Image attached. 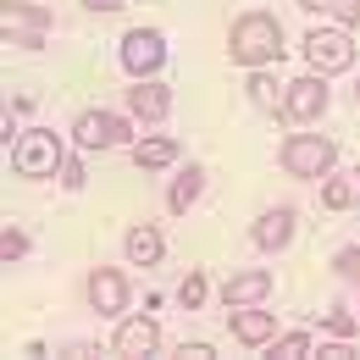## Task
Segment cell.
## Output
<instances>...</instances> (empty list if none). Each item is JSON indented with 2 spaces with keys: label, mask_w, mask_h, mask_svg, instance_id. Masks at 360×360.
I'll use <instances>...</instances> for the list:
<instances>
[{
  "label": "cell",
  "mask_w": 360,
  "mask_h": 360,
  "mask_svg": "<svg viewBox=\"0 0 360 360\" xmlns=\"http://www.w3.org/2000/svg\"><path fill=\"white\" fill-rule=\"evenodd\" d=\"M134 161L144 167V172H161V167H172V161H178V139H167V134L139 139V144H134Z\"/></svg>",
  "instance_id": "17"
},
{
  "label": "cell",
  "mask_w": 360,
  "mask_h": 360,
  "mask_svg": "<svg viewBox=\"0 0 360 360\" xmlns=\"http://www.w3.org/2000/svg\"><path fill=\"white\" fill-rule=\"evenodd\" d=\"M178 300H183V311H200V305H205V277H200V271H188V277H183Z\"/></svg>",
  "instance_id": "21"
},
{
  "label": "cell",
  "mask_w": 360,
  "mask_h": 360,
  "mask_svg": "<svg viewBox=\"0 0 360 360\" xmlns=\"http://www.w3.org/2000/svg\"><path fill=\"white\" fill-rule=\"evenodd\" d=\"M261 250H283L288 238H294V205H277V211H261V222L250 233Z\"/></svg>",
  "instance_id": "15"
},
{
  "label": "cell",
  "mask_w": 360,
  "mask_h": 360,
  "mask_svg": "<svg viewBox=\"0 0 360 360\" xmlns=\"http://www.w3.org/2000/svg\"><path fill=\"white\" fill-rule=\"evenodd\" d=\"M161 61H167V39H161L155 28H134V34L122 39V67H128L134 78H155Z\"/></svg>",
  "instance_id": "7"
},
{
  "label": "cell",
  "mask_w": 360,
  "mask_h": 360,
  "mask_svg": "<svg viewBox=\"0 0 360 360\" xmlns=\"http://www.w3.org/2000/svg\"><path fill=\"white\" fill-rule=\"evenodd\" d=\"M349 355H355L349 344H321V360H349Z\"/></svg>",
  "instance_id": "27"
},
{
  "label": "cell",
  "mask_w": 360,
  "mask_h": 360,
  "mask_svg": "<svg viewBox=\"0 0 360 360\" xmlns=\"http://www.w3.org/2000/svg\"><path fill=\"white\" fill-rule=\"evenodd\" d=\"M327 327H333L338 338H349V333H355V316L349 311H327Z\"/></svg>",
  "instance_id": "25"
},
{
  "label": "cell",
  "mask_w": 360,
  "mask_h": 360,
  "mask_svg": "<svg viewBox=\"0 0 360 360\" xmlns=\"http://www.w3.org/2000/svg\"><path fill=\"white\" fill-rule=\"evenodd\" d=\"M178 355H188V360H211V344H183Z\"/></svg>",
  "instance_id": "28"
},
{
  "label": "cell",
  "mask_w": 360,
  "mask_h": 360,
  "mask_svg": "<svg viewBox=\"0 0 360 360\" xmlns=\"http://www.w3.org/2000/svg\"><path fill=\"white\" fill-rule=\"evenodd\" d=\"M67 167V150H61V139L45 134V128H34V134H22L11 144V172L17 178H56Z\"/></svg>",
  "instance_id": "3"
},
{
  "label": "cell",
  "mask_w": 360,
  "mask_h": 360,
  "mask_svg": "<svg viewBox=\"0 0 360 360\" xmlns=\"http://www.w3.org/2000/svg\"><path fill=\"white\" fill-rule=\"evenodd\" d=\"M122 250H128V261H134V266H155V261H161V250H167V238H161L150 222H139V227H128Z\"/></svg>",
  "instance_id": "16"
},
{
  "label": "cell",
  "mask_w": 360,
  "mask_h": 360,
  "mask_svg": "<svg viewBox=\"0 0 360 360\" xmlns=\"http://www.w3.org/2000/svg\"><path fill=\"white\" fill-rule=\"evenodd\" d=\"M271 355H277V360H300V355H311V333H283V338L271 344Z\"/></svg>",
  "instance_id": "20"
},
{
  "label": "cell",
  "mask_w": 360,
  "mask_h": 360,
  "mask_svg": "<svg viewBox=\"0 0 360 360\" xmlns=\"http://www.w3.org/2000/svg\"><path fill=\"white\" fill-rule=\"evenodd\" d=\"M0 22H6V39H11V45L39 50L45 45V28H50V11L45 6H28V0H6Z\"/></svg>",
  "instance_id": "5"
},
{
  "label": "cell",
  "mask_w": 360,
  "mask_h": 360,
  "mask_svg": "<svg viewBox=\"0 0 360 360\" xmlns=\"http://www.w3.org/2000/svg\"><path fill=\"white\" fill-rule=\"evenodd\" d=\"M300 6L333 17V22H344V28H360V0H300Z\"/></svg>",
  "instance_id": "19"
},
{
  "label": "cell",
  "mask_w": 360,
  "mask_h": 360,
  "mask_svg": "<svg viewBox=\"0 0 360 360\" xmlns=\"http://www.w3.org/2000/svg\"><path fill=\"white\" fill-rule=\"evenodd\" d=\"M355 94H360V89H355Z\"/></svg>",
  "instance_id": "30"
},
{
  "label": "cell",
  "mask_w": 360,
  "mask_h": 360,
  "mask_svg": "<svg viewBox=\"0 0 360 360\" xmlns=\"http://www.w3.org/2000/svg\"><path fill=\"white\" fill-rule=\"evenodd\" d=\"M250 100H255V105H277V84H271L266 72H255V78H250Z\"/></svg>",
  "instance_id": "23"
},
{
  "label": "cell",
  "mask_w": 360,
  "mask_h": 360,
  "mask_svg": "<svg viewBox=\"0 0 360 360\" xmlns=\"http://www.w3.org/2000/svg\"><path fill=\"white\" fill-rule=\"evenodd\" d=\"M333 266H338L344 283H360V250H355V244H349V250H338V261H333Z\"/></svg>",
  "instance_id": "24"
},
{
  "label": "cell",
  "mask_w": 360,
  "mask_h": 360,
  "mask_svg": "<svg viewBox=\"0 0 360 360\" xmlns=\"http://www.w3.org/2000/svg\"><path fill=\"white\" fill-rule=\"evenodd\" d=\"M227 327H233V338H238V344H271V338H277V316H271V311H255V305H233Z\"/></svg>",
  "instance_id": "12"
},
{
  "label": "cell",
  "mask_w": 360,
  "mask_h": 360,
  "mask_svg": "<svg viewBox=\"0 0 360 360\" xmlns=\"http://www.w3.org/2000/svg\"><path fill=\"white\" fill-rule=\"evenodd\" d=\"M111 349H117V355H155V349H161V327H155L150 316H128V321L117 327Z\"/></svg>",
  "instance_id": "11"
},
{
  "label": "cell",
  "mask_w": 360,
  "mask_h": 360,
  "mask_svg": "<svg viewBox=\"0 0 360 360\" xmlns=\"http://www.w3.org/2000/svg\"><path fill=\"white\" fill-rule=\"evenodd\" d=\"M200 188H205V172H200V167H188V172H183V178L167 188V211H178V217H183V211L200 200Z\"/></svg>",
  "instance_id": "18"
},
{
  "label": "cell",
  "mask_w": 360,
  "mask_h": 360,
  "mask_svg": "<svg viewBox=\"0 0 360 360\" xmlns=\"http://www.w3.org/2000/svg\"><path fill=\"white\" fill-rule=\"evenodd\" d=\"M271 294V271L266 266H250V271H233L222 283V305L233 311V305H261Z\"/></svg>",
  "instance_id": "10"
},
{
  "label": "cell",
  "mask_w": 360,
  "mask_h": 360,
  "mask_svg": "<svg viewBox=\"0 0 360 360\" xmlns=\"http://www.w3.org/2000/svg\"><path fill=\"white\" fill-rule=\"evenodd\" d=\"M61 183H67V188H84V167H78V161H67V167H61Z\"/></svg>",
  "instance_id": "26"
},
{
  "label": "cell",
  "mask_w": 360,
  "mask_h": 360,
  "mask_svg": "<svg viewBox=\"0 0 360 360\" xmlns=\"http://www.w3.org/2000/svg\"><path fill=\"white\" fill-rule=\"evenodd\" d=\"M84 6H89V11H122L128 0H84Z\"/></svg>",
  "instance_id": "29"
},
{
  "label": "cell",
  "mask_w": 360,
  "mask_h": 360,
  "mask_svg": "<svg viewBox=\"0 0 360 360\" xmlns=\"http://www.w3.org/2000/svg\"><path fill=\"white\" fill-rule=\"evenodd\" d=\"M305 61H311V72L333 78V72H349V67H355V45H349V34H338V28H316L311 39H305Z\"/></svg>",
  "instance_id": "4"
},
{
  "label": "cell",
  "mask_w": 360,
  "mask_h": 360,
  "mask_svg": "<svg viewBox=\"0 0 360 360\" xmlns=\"http://www.w3.org/2000/svg\"><path fill=\"white\" fill-rule=\"evenodd\" d=\"M227 56L238 67H266V61H277L283 56V22L271 11H244L233 22V34H227Z\"/></svg>",
  "instance_id": "1"
},
{
  "label": "cell",
  "mask_w": 360,
  "mask_h": 360,
  "mask_svg": "<svg viewBox=\"0 0 360 360\" xmlns=\"http://www.w3.org/2000/svg\"><path fill=\"white\" fill-rule=\"evenodd\" d=\"M128 111H134L139 122H161V117L172 111V89L155 84V78H139L134 89H128Z\"/></svg>",
  "instance_id": "13"
},
{
  "label": "cell",
  "mask_w": 360,
  "mask_h": 360,
  "mask_svg": "<svg viewBox=\"0 0 360 360\" xmlns=\"http://www.w3.org/2000/svg\"><path fill=\"white\" fill-rule=\"evenodd\" d=\"M327 111V78L311 72V78H294L288 89H283V117L288 122H316Z\"/></svg>",
  "instance_id": "8"
},
{
  "label": "cell",
  "mask_w": 360,
  "mask_h": 360,
  "mask_svg": "<svg viewBox=\"0 0 360 360\" xmlns=\"http://www.w3.org/2000/svg\"><path fill=\"white\" fill-rule=\"evenodd\" d=\"M89 305L100 316H122L128 311V277L117 266H94L89 271Z\"/></svg>",
  "instance_id": "9"
},
{
  "label": "cell",
  "mask_w": 360,
  "mask_h": 360,
  "mask_svg": "<svg viewBox=\"0 0 360 360\" xmlns=\"http://www.w3.org/2000/svg\"><path fill=\"white\" fill-rule=\"evenodd\" d=\"M333 161H338V144L327 134H288L283 139V172H288V178L321 183L333 172Z\"/></svg>",
  "instance_id": "2"
},
{
  "label": "cell",
  "mask_w": 360,
  "mask_h": 360,
  "mask_svg": "<svg viewBox=\"0 0 360 360\" xmlns=\"http://www.w3.org/2000/svg\"><path fill=\"white\" fill-rule=\"evenodd\" d=\"M72 139H78V150H117V144H128V117H117V111H84L72 122Z\"/></svg>",
  "instance_id": "6"
},
{
  "label": "cell",
  "mask_w": 360,
  "mask_h": 360,
  "mask_svg": "<svg viewBox=\"0 0 360 360\" xmlns=\"http://www.w3.org/2000/svg\"><path fill=\"white\" fill-rule=\"evenodd\" d=\"M321 205H327V211H355L360 205V167L327 172V178H321Z\"/></svg>",
  "instance_id": "14"
},
{
  "label": "cell",
  "mask_w": 360,
  "mask_h": 360,
  "mask_svg": "<svg viewBox=\"0 0 360 360\" xmlns=\"http://www.w3.org/2000/svg\"><path fill=\"white\" fill-rule=\"evenodd\" d=\"M28 255V233H17V227H6V238H0V261L11 266V261H22Z\"/></svg>",
  "instance_id": "22"
}]
</instances>
